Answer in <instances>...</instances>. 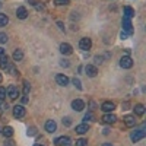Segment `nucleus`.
<instances>
[{"label": "nucleus", "mask_w": 146, "mask_h": 146, "mask_svg": "<svg viewBox=\"0 0 146 146\" xmlns=\"http://www.w3.org/2000/svg\"><path fill=\"white\" fill-rule=\"evenodd\" d=\"M6 94H7V96L10 100H16L19 96V89L15 86V85H10V86H7V89H6Z\"/></svg>", "instance_id": "1"}, {"label": "nucleus", "mask_w": 146, "mask_h": 146, "mask_svg": "<svg viewBox=\"0 0 146 146\" xmlns=\"http://www.w3.org/2000/svg\"><path fill=\"white\" fill-rule=\"evenodd\" d=\"M120 66L123 67V69H130L133 66V60L130 56H124V57H121L120 60Z\"/></svg>", "instance_id": "2"}, {"label": "nucleus", "mask_w": 146, "mask_h": 146, "mask_svg": "<svg viewBox=\"0 0 146 146\" xmlns=\"http://www.w3.org/2000/svg\"><path fill=\"white\" fill-rule=\"evenodd\" d=\"M146 136V131L145 130H136L135 133H131V136H130V139H131V142H139V140H142L143 137Z\"/></svg>", "instance_id": "3"}, {"label": "nucleus", "mask_w": 146, "mask_h": 146, "mask_svg": "<svg viewBox=\"0 0 146 146\" xmlns=\"http://www.w3.org/2000/svg\"><path fill=\"white\" fill-rule=\"evenodd\" d=\"M79 47H80V50L88 51L89 48L92 47V41H91V38H82V40L79 41Z\"/></svg>", "instance_id": "4"}, {"label": "nucleus", "mask_w": 146, "mask_h": 146, "mask_svg": "<svg viewBox=\"0 0 146 146\" xmlns=\"http://www.w3.org/2000/svg\"><path fill=\"white\" fill-rule=\"evenodd\" d=\"M60 53L69 56V54H72V53H73V48H72V45H70V44L63 42V44H60Z\"/></svg>", "instance_id": "5"}, {"label": "nucleus", "mask_w": 146, "mask_h": 146, "mask_svg": "<svg viewBox=\"0 0 146 146\" xmlns=\"http://www.w3.org/2000/svg\"><path fill=\"white\" fill-rule=\"evenodd\" d=\"M13 115L16 118H22L23 115H25V108H23L22 105H15L13 107Z\"/></svg>", "instance_id": "6"}, {"label": "nucleus", "mask_w": 146, "mask_h": 146, "mask_svg": "<svg viewBox=\"0 0 146 146\" xmlns=\"http://www.w3.org/2000/svg\"><path fill=\"white\" fill-rule=\"evenodd\" d=\"M115 120H117V117L114 115V114H111V113H108V114H105L104 117H102V123H105V124H113V123H115Z\"/></svg>", "instance_id": "7"}, {"label": "nucleus", "mask_w": 146, "mask_h": 146, "mask_svg": "<svg viewBox=\"0 0 146 146\" xmlns=\"http://www.w3.org/2000/svg\"><path fill=\"white\" fill-rule=\"evenodd\" d=\"M72 108L75 110V111H82L85 108V102L82 100H75V101H72Z\"/></svg>", "instance_id": "8"}, {"label": "nucleus", "mask_w": 146, "mask_h": 146, "mask_svg": "<svg viewBox=\"0 0 146 146\" xmlns=\"http://www.w3.org/2000/svg\"><path fill=\"white\" fill-rule=\"evenodd\" d=\"M101 110H102V111H105V113H111V111H114V110H115V105H114V102L105 101V102L101 105Z\"/></svg>", "instance_id": "9"}, {"label": "nucleus", "mask_w": 146, "mask_h": 146, "mask_svg": "<svg viewBox=\"0 0 146 146\" xmlns=\"http://www.w3.org/2000/svg\"><path fill=\"white\" fill-rule=\"evenodd\" d=\"M85 72H86V75H88L89 78H95V76H96V73H98L96 67H95V66H92V64L85 66Z\"/></svg>", "instance_id": "10"}, {"label": "nucleus", "mask_w": 146, "mask_h": 146, "mask_svg": "<svg viewBox=\"0 0 146 146\" xmlns=\"http://www.w3.org/2000/svg\"><path fill=\"white\" fill-rule=\"evenodd\" d=\"M123 29H124L129 35H131V34H133V28H131V22H130V19L123 18Z\"/></svg>", "instance_id": "11"}, {"label": "nucleus", "mask_w": 146, "mask_h": 146, "mask_svg": "<svg viewBox=\"0 0 146 146\" xmlns=\"http://www.w3.org/2000/svg\"><path fill=\"white\" fill-rule=\"evenodd\" d=\"M57 129V124H56V121L54 120H47V123H45V130L48 133H54Z\"/></svg>", "instance_id": "12"}, {"label": "nucleus", "mask_w": 146, "mask_h": 146, "mask_svg": "<svg viewBox=\"0 0 146 146\" xmlns=\"http://www.w3.org/2000/svg\"><path fill=\"white\" fill-rule=\"evenodd\" d=\"M56 82L60 85V86H66V85L69 83V78L66 75H57L56 76Z\"/></svg>", "instance_id": "13"}, {"label": "nucleus", "mask_w": 146, "mask_h": 146, "mask_svg": "<svg viewBox=\"0 0 146 146\" xmlns=\"http://www.w3.org/2000/svg\"><path fill=\"white\" fill-rule=\"evenodd\" d=\"M16 16H18L19 19H27V16H28V10H27V7H23V6L18 7V9H16Z\"/></svg>", "instance_id": "14"}, {"label": "nucleus", "mask_w": 146, "mask_h": 146, "mask_svg": "<svg viewBox=\"0 0 146 146\" xmlns=\"http://www.w3.org/2000/svg\"><path fill=\"white\" fill-rule=\"evenodd\" d=\"M54 143H56L57 146H67V145L70 143V139H69L67 136H62V137H57V139L54 140Z\"/></svg>", "instance_id": "15"}, {"label": "nucleus", "mask_w": 146, "mask_h": 146, "mask_svg": "<svg viewBox=\"0 0 146 146\" xmlns=\"http://www.w3.org/2000/svg\"><path fill=\"white\" fill-rule=\"evenodd\" d=\"M88 130H89V127H88V124H79V126H76V133L78 135H85V133H88Z\"/></svg>", "instance_id": "16"}, {"label": "nucleus", "mask_w": 146, "mask_h": 146, "mask_svg": "<svg viewBox=\"0 0 146 146\" xmlns=\"http://www.w3.org/2000/svg\"><path fill=\"white\" fill-rule=\"evenodd\" d=\"M124 123H126L127 127H133V126L136 124V120H135V117H133V115H126L124 117Z\"/></svg>", "instance_id": "17"}, {"label": "nucleus", "mask_w": 146, "mask_h": 146, "mask_svg": "<svg viewBox=\"0 0 146 146\" xmlns=\"http://www.w3.org/2000/svg\"><path fill=\"white\" fill-rule=\"evenodd\" d=\"M7 66H9V58H7V56H6V54L0 56V67H2V69H7Z\"/></svg>", "instance_id": "18"}, {"label": "nucleus", "mask_w": 146, "mask_h": 146, "mask_svg": "<svg viewBox=\"0 0 146 146\" xmlns=\"http://www.w3.org/2000/svg\"><path fill=\"white\" fill-rule=\"evenodd\" d=\"M124 18H127V19H130V18H133L135 16V10H133V7H130V6H126L124 7Z\"/></svg>", "instance_id": "19"}, {"label": "nucleus", "mask_w": 146, "mask_h": 146, "mask_svg": "<svg viewBox=\"0 0 146 146\" xmlns=\"http://www.w3.org/2000/svg\"><path fill=\"white\" fill-rule=\"evenodd\" d=\"M22 58H23V51L21 50V48L15 50V53H13V60H15V62H21Z\"/></svg>", "instance_id": "20"}, {"label": "nucleus", "mask_w": 146, "mask_h": 146, "mask_svg": "<svg viewBox=\"0 0 146 146\" xmlns=\"http://www.w3.org/2000/svg\"><path fill=\"white\" fill-rule=\"evenodd\" d=\"M135 113L137 114V115H143L145 114V107L142 105V104H137V105H135Z\"/></svg>", "instance_id": "21"}, {"label": "nucleus", "mask_w": 146, "mask_h": 146, "mask_svg": "<svg viewBox=\"0 0 146 146\" xmlns=\"http://www.w3.org/2000/svg\"><path fill=\"white\" fill-rule=\"evenodd\" d=\"M9 23V18L5 13H0V27H6Z\"/></svg>", "instance_id": "22"}, {"label": "nucleus", "mask_w": 146, "mask_h": 146, "mask_svg": "<svg viewBox=\"0 0 146 146\" xmlns=\"http://www.w3.org/2000/svg\"><path fill=\"white\" fill-rule=\"evenodd\" d=\"M2 133H3L6 137H10L12 135H13V129H12L10 126H7V127H5V129L2 130Z\"/></svg>", "instance_id": "23"}, {"label": "nucleus", "mask_w": 146, "mask_h": 146, "mask_svg": "<svg viewBox=\"0 0 146 146\" xmlns=\"http://www.w3.org/2000/svg\"><path fill=\"white\" fill-rule=\"evenodd\" d=\"M29 91H31V86H29V83L25 80V82H23V95H27V96H28Z\"/></svg>", "instance_id": "24"}, {"label": "nucleus", "mask_w": 146, "mask_h": 146, "mask_svg": "<svg viewBox=\"0 0 146 146\" xmlns=\"http://www.w3.org/2000/svg\"><path fill=\"white\" fill-rule=\"evenodd\" d=\"M76 146H88V140L86 139H78L76 140Z\"/></svg>", "instance_id": "25"}, {"label": "nucleus", "mask_w": 146, "mask_h": 146, "mask_svg": "<svg viewBox=\"0 0 146 146\" xmlns=\"http://www.w3.org/2000/svg\"><path fill=\"white\" fill-rule=\"evenodd\" d=\"M72 82H73V85H75V86H76L78 89H82V83H80V80H79L78 78H75Z\"/></svg>", "instance_id": "26"}, {"label": "nucleus", "mask_w": 146, "mask_h": 146, "mask_svg": "<svg viewBox=\"0 0 146 146\" xmlns=\"http://www.w3.org/2000/svg\"><path fill=\"white\" fill-rule=\"evenodd\" d=\"M5 42H7V35L0 32V44H5Z\"/></svg>", "instance_id": "27"}, {"label": "nucleus", "mask_w": 146, "mask_h": 146, "mask_svg": "<svg viewBox=\"0 0 146 146\" xmlns=\"http://www.w3.org/2000/svg\"><path fill=\"white\" fill-rule=\"evenodd\" d=\"M6 95H7V94H6V89H5L3 86H0V100H5Z\"/></svg>", "instance_id": "28"}, {"label": "nucleus", "mask_w": 146, "mask_h": 146, "mask_svg": "<svg viewBox=\"0 0 146 146\" xmlns=\"http://www.w3.org/2000/svg\"><path fill=\"white\" fill-rule=\"evenodd\" d=\"M56 3L58 6H66V5H69V0H56Z\"/></svg>", "instance_id": "29"}, {"label": "nucleus", "mask_w": 146, "mask_h": 146, "mask_svg": "<svg viewBox=\"0 0 146 146\" xmlns=\"http://www.w3.org/2000/svg\"><path fill=\"white\" fill-rule=\"evenodd\" d=\"M63 124H64V126H67V127L72 124V121H70V118H69V117H64V118H63Z\"/></svg>", "instance_id": "30"}, {"label": "nucleus", "mask_w": 146, "mask_h": 146, "mask_svg": "<svg viewBox=\"0 0 146 146\" xmlns=\"http://www.w3.org/2000/svg\"><path fill=\"white\" fill-rule=\"evenodd\" d=\"M36 133V129L35 127H31V129H28V136H34Z\"/></svg>", "instance_id": "31"}, {"label": "nucleus", "mask_w": 146, "mask_h": 146, "mask_svg": "<svg viewBox=\"0 0 146 146\" xmlns=\"http://www.w3.org/2000/svg\"><path fill=\"white\" fill-rule=\"evenodd\" d=\"M83 120H86V121H88V120H94V114H92V113H86Z\"/></svg>", "instance_id": "32"}, {"label": "nucleus", "mask_w": 146, "mask_h": 146, "mask_svg": "<svg viewBox=\"0 0 146 146\" xmlns=\"http://www.w3.org/2000/svg\"><path fill=\"white\" fill-rule=\"evenodd\" d=\"M102 60H104V58H102L101 56H95V63H96V64H101Z\"/></svg>", "instance_id": "33"}, {"label": "nucleus", "mask_w": 146, "mask_h": 146, "mask_svg": "<svg viewBox=\"0 0 146 146\" xmlns=\"http://www.w3.org/2000/svg\"><path fill=\"white\" fill-rule=\"evenodd\" d=\"M60 64H62L63 67H69V66H70V63H69V60H62V63H60Z\"/></svg>", "instance_id": "34"}, {"label": "nucleus", "mask_w": 146, "mask_h": 146, "mask_svg": "<svg viewBox=\"0 0 146 146\" xmlns=\"http://www.w3.org/2000/svg\"><path fill=\"white\" fill-rule=\"evenodd\" d=\"M57 25H58V28L62 29V31H64V27H63V23H62V22H57Z\"/></svg>", "instance_id": "35"}, {"label": "nucleus", "mask_w": 146, "mask_h": 146, "mask_svg": "<svg viewBox=\"0 0 146 146\" xmlns=\"http://www.w3.org/2000/svg\"><path fill=\"white\" fill-rule=\"evenodd\" d=\"M121 38L126 40V38H127V34H126V32H121Z\"/></svg>", "instance_id": "36"}, {"label": "nucleus", "mask_w": 146, "mask_h": 146, "mask_svg": "<svg viewBox=\"0 0 146 146\" xmlns=\"http://www.w3.org/2000/svg\"><path fill=\"white\" fill-rule=\"evenodd\" d=\"M22 102L25 104V102H28V98H27V95H23V98H22Z\"/></svg>", "instance_id": "37"}, {"label": "nucleus", "mask_w": 146, "mask_h": 146, "mask_svg": "<svg viewBox=\"0 0 146 146\" xmlns=\"http://www.w3.org/2000/svg\"><path fill=\"white\" fill-rule=\"evenodd\" d=\"M3 54H5V50H3L2 47H0V56H3Z\"/></svg>", "instance_id": "38"}, {"label": "nucleus", "mask_w": 146, "mask_h": 146, "mask_svg": "<svg viewBox=\"0 0 146 146\" xmlns=\"http://www.w3.org/2000/svg\"><path fill=\"white\" fill-rule=\"evenodd\" d=\"M102 146H113V145H111V143H104Z\"/></svg>", "instance_id": "39"}, {"label": "nucleus", "mask_w": 146, "mask_h": 146, "mask_svg": "<svg viewBox=\"0 0 146 146\" xmlns=\"http://www.w3.org/2000/svg\"><path fill=\"white\" fill-rule=\"evenodd\" d=\"M2 80H3V78H2V75H0V83H2Z\"/></svg>", "instance_id": "40"}, {"label": "nucleus", "mask_w": 146, "mask_h": 146, "mask_svg": "<svg viewBox=\"0 0 146 146\" xmlns=\"http://www.w3.org/2000/svg\"><path fill=\"white\" fill-rule=\"evenodd\" d=\"M34 146H44V145H38V143H36V145H34Z\"/></svg>", "instance_id": "41"}, {"label": "nucleus", "mask_w": 146, "mask_h": 146, "mask_svg": "<svg viewBox=\"0 0 146 146\" xmlns=\"http://www.w3.org/2000/svg\"><path fill=\"white\" fill-rule=\"evenodd\" d=\"M67 146H69V145H67Z\"/></svg>", "instance_id": "42"}]
</instances>
